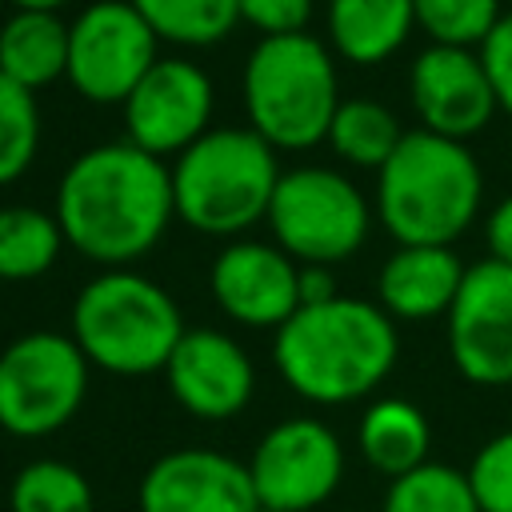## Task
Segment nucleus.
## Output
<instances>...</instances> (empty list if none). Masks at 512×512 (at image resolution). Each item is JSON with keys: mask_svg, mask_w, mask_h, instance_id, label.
Instances as JSON below:
<instances>
[{"mask_svg": "<svg viewBox=\"0 0 512 512\" xmlns=\"http://www.w3.org/2000/svg\"><path fill=\"white\" fill-rule=\"evenodd\" d=\"M408 100L420 116V128L464 144L484 132L488 120L500 112L488 68L476 48L428 44L408 68Z\"/></svg>", "mask_w": 512, "mask_h": 512, "instance_id": "13", "label": "nucleus"}, {"mask_svg": "<svg viewBox=\"0 0 512 512\" xmlns=\"http://www.w3.org/2000/svg\"><path fill=\"white\" fill-rule=\"evenodd\" d=\"M480 512H512V428L484 440L464 468Z\"/></svg>", "mask_w": 512, "mask_h": 512, "instance_id": "28", "label": "nucleus"}, {"mask_svg": "<svg viewBox=\"0 0 512 512\" xmlns=\"http://www.w3.org/2000/svg\"><path fill=\"white\" fill-rule=\"evenodd\" d=\"M336 296H340V288H336L332 268L300 264V308H304V304H328V300H336Z\"/></svg>", "mask_w": 512, "mask_h": 512, "instance_id": "32", "label": "nucleus"}, {"mask_svg": "<svg viewBox=\"0 0 512 512\" xmlns=\"http://www.w3.org/2000/svg\"><path fill=\"white\" fill-rule=\"evenodd\" d=\"M92 364L64 332L36 328L0 348V424L16 440L60 432L88 396Z\"/></svg>", "mask_w": 512, "mask_h": 512, "instance_id": "8", "label": "nucleus"}, {"mask_svg": "<svg viewBox=\"0 0 512 512\" xmlns=\"http://www.w3.org/2000/svg\"><path fill=\"white\" fill-rule=\"evenodd\" d=\"M484 204V172L464 140L404 132L376 172V216L396 244H456Z\"/></svg>", "mask_w": 512, "mask_h": 512, "instance_id": "3", "label": "nucleus"}, {"mask_svg": "<svg viewBox=\"0 0 512 512\" xmlns=\"http://www.w3.org/2000/svg\"><path fill=\"white\" fill-rule=\"evenodd\" d=\"M264 224L272 232V244H280L296 264L332 268L364 248L372 208L344 172L304 164L280 176Z\"/></svg>", "mask_w": 512, "mask_h": 512, "instance_id": "7", "label": "nucleus"}, {"mask_svg": "<svg viewBox=\"0 0 512 512\" xmlns=\"http://www.w3.org/2000/svg\"><path fill=\"white\" fill-rule=\"evenodd\" d=\"M480 60L488 68L500 112L512 120V12H504L500 24L492 28V36L480 44Z\"/></svg>", "mask_w": 512, "mask_h": 512, "instance_id": "30", "label": "nucleus"}, {"mask_svg": "<svg viewBox=\"0 0 512 512\" xmlns=\"http://www.w3.org/2000/svg\"><path fill=\"white\" fill-rule=\"evenodd\" d=\"M140 512H256L260 496L244 460L216 448H176L140 476Z\"/></svg>", "mask_w": 512, "mask_h": 512, "instance_id": "16", "label": "nucleus"}, {"mask_svg": "<svg viewBox=\"0 0 512 512\" xmlns=\"http://www.w3.org/2000/svg\"><path fill=\"white\" fill-rule=\"evenodd\" d=\"M328 48L360 68L392 60L412 28H416V0H328L324 12Z\"/></svg>", "mask_w": 512, "mask_h": 512, "instance_id": "18", "label": "nucleus"}, {"mask_svg": "<svg viewBox=\"0 0 512 512\" xmlns=\"http://www.w3.org/2000/svg\"><path fill=\"white\" fill-rule=\"evenodd\" d=\"M380 512H480V504L460 468L428 460L424 468L388 484Z\"/></svg>", "mask_w": 512, "mask_h": 512, "instance_id": "25", "label": "nucleus"}, {"mask_svg": "<svg viewBox=\"0 0 512 512\" xmlns=\"http://www.w3.org/2000/svg\"><path fill=\"white\" fill-rule=\"evenodd\" d=\"M400 140H404V128H400L396 112L380 100H368V96L340 100V108L332 116V128H328V148L344 164L372 168V172H380L392 160Z\"/></svg>", "mask_w": 512, "mask_h": 512, "instance_id": "22", "label": "nucleus"}, {"mask_svg": "<svg viewBox=\"0 0 512 512\" xmlns=\"http://www.w3.org/2000/svg\"><path fill=\"white\" fill-rule=\"evenodd\" d=\"M172 400L196 420H232L256 392L252 356L220 328H184L164 364Z\"/></svg>", "mask_w": 512, "mask_h": 512, "instance_id": "15", "label": "nucleus"}, {"mask_svg": "<svg viewBox=\"0 0 512 512\" xmlns=\"http://www.w3.org/2000/svg\"><path fill=\"white\" fill-rule=\"evenodd\" d=\"M16 12H60L68 0H8Z\"/></svg>", "mask_w": 512, "mask_h": 512, "instance_id": "33", "label": "nucleus"}, {"mask_svg": "<svg viewBox=\"0 0 512 512\" xmlns=\"http://www.w3.org/2000/svg\"><path fill=\"white\" fill-rule=\"evenodd\" d=\"M256 512H284V508H264V504H260V508H256Z\"/></svg>", "mask_w": 512, "mask_h": 512, "instance_id": "34", "label": "nucleus"}, {"mask_svg": "<svg viewBox=\"0 0 512 512\" xmlns=\"http://www.w3.org/2000/svg\"><path fill=\"white\" fill-rule=\"evenodd\" d=\"M448 324L452 368L476 388L512 384V264L492 256L468 264Z\"/></svg>", "mask_w": 512, "mask_h": 512, "instance_id": "11", "label": "nucleus"}, {"mask_svg": "<svg viewBox=\"0 0 512 512\" xmlns=\"http://www.w3.org/2000/svg\"><path fill=\"white\" fill-rule=\"evenodd\" d=\"M356 444H360V456L368 460V468H376L388 480H400V476L428 464L432 424L412 400L384 396V400H372L364 408L360 428H356Z\"/></svg>", "mask_w": 512, "mask_h": 512, "instance_id": "19", "label": "nucleus"}, {"mask_svg": "<svg viewBox=\"0 0 512 512\" xmlns=\"http://www.w3.org/2000/svg\"><path fill=\"white\" fill-rule=\"evenodd\" d=\"M160 60V36L132 0H96L68 20V84L88 104H124Z\"/></svg>", "mask_w": 512, "mask_h": 512, "instance_id": "9", "label": "nucleus"}, {"mask_svg": "<svg viewBox=\"0 0 512 512\" xmlns=\"http://www.w3.org/2000/svg\"><path fill=\"white\" fill-rule=\"evenodd\" d=\"M464 272V260L448 244H396L376 276V304L392 320L412 324L448 316L460 296Z\"/></svg>", "mask_w": 512, "mask_h": 512, "instance_id": "17", "label": "nucleus"}, {"mask_svg": "<svg viewBox=\"0 0 512 512\" xmlns=\"http://www.w3.org/2000/svg\"><path fill=\"white\" fill-rule=\"evenodd\" d=\"M132 8L148 20L160 44L176 48H212L240 24L236 0H132Z\"/></svg>", "mask_w": 512, "mask_h": 512, "instance_id": "23", "label": "nucleus"}, {"mask_svg": "<svg viewBox=\"0 0 512 512\" xmlns=\"http://www.w3.org/2000/svg\"><path fill=\"white\" fill-rule=\"evenodd\" d=\"M64 228L56 212H40L28 204H8L0 208V280L24 284L40 280L64 248Z\"/></svg>", "mask_w": 512, "mask_h": 512, "instance_id": "21", "label": "nucleus"}, {"mask_svg": "<svg viewBox=\"0 0 512 512\" xmlns=\"http://www.w3.org/2000/svg\"><path fill=\"white\" fill-rule=\"evenodd\" d=\"M184 328L180 304L156 280L132 268H104L76 292L68 336L108 376H152L164 372Z\"/></svg>", "mask_w": 512, "mask_h": 512, "instance_id": "6", "label": "nucleus"}, {"mask_svg": "<svg viewBox=\"0 0 512 512\" xmlns=\"http://www.w3.org/2000/svg\"><path fill=\"white\" fill-rule=\"evenodd\" d=\"M52 212L68 248L84 260L128 268L148 256L176 220L172 168L132 140L96 144L64 168Z\"/></svg>", "mask_w": 512, "mask_h": 512, "instance_id": "1", "label": "nucleus"}, {"mask_svg": "<svg viewBox=\"0 0 512 512\" xmlns=\"http://www.w3.org/2000/svg\"><path fill=\"white\" fill-rule=\"evenodd\" d=\"M248 128L260 132L276 152H304L328 140L340 108V80L332 48L308 32L264 36L240 76Z\"/></svg>", "mask_w": 512, "mask_h": 512, "instance_id": "5", "label": "nucleus"}, {"mask_svg": "<svg viewBox=\"0 0 512 512\" xmlns=\"http://www.w3.org/2000/svg\"><path fill=\"white\" fill-rule=\"evenodd\" d=\"M0 72L28 92L68 76V24L60 12H16L0 20Z\"/></svg>", "mask_w": 512, "mask_h": 512, "instance_id": "20", "label": "nucleus"}, {"mask_svg": "<svg viewBox=\"0 0 512 512\" xmlns=\"http://www.w3.org/2000/svg\"><path fill=\"white\" fill-rule=\"evenodd\" d=\"M312 4H316V0H236V8H240V24L256 28L260 36H292V32H308Z\"/></svg>", "mask_w": 512, "mask_h": 512, "instance_id": "29", "label": "nucleus"}, {"mask_svg": "<svg viewBox=\"0 0 512 512\" xmlns=\"http://www.w3.org/2000/svg\"><path fill=\"white\" fill-rule=\"evenodd\" d=\"M40 148V108L36 92L20 88L0 72V188L20 180Z\"/></svg>", "mask_w": 512, "mask_h": 512, "instance_id": "27", "label": "nucleus"}, {"mask_svg": "<svg viewBox=\"0 0 512 512\" xmlns=\"http://www.w3.org/2000/svg\"><path fill=\"white\" fill-rule=\"evenodd\" d=\"M484 240H488V256H492V260L512 264V192L488 212Z\"/></svg>", "mask_w": 512, "mask_h": 512, "instance_id": "31", "label": "nucleus"}, {"mask_svg": "<svg viewBox=\"0 0 512 512\" xmlns=\"http://www.w3.org/2000/svg\"><path fill=\"white\" fill-rule=\"evenodd\" d=\"M504 8L500 0H416V28L444 48H476L492 36Z\"/></svg>", "mask_w": 512, "mask_h": 512, "instance_id": "26", "label": "nucleus"}, {"mask_svg": "<svg viewBox=\"0 0 512 512\" xmlns=\"http://www.w3.org/2000/svg\"><path fill=\"white\" fill-rule=\"evenodd\" d=\"M212 104L216 92L200 64L188 56H160L120 108L128 140L164 160L180 156L208 132Z\"/></svg>", "mask_w": 512, "mask_h": 512, "instance_id": "12", "label": "nucleus"}, {"mask_svg": "<svg viewBox=\"0 0 512 512\" xmlns=\"http://www.w3.org/2000/svg\"><path fill=\"white\" fill-rule=\"evenodd\" d=\"M0 432H4V424H0Z\"/></svg>", "mask_w": 512, "mask_h": 512, "instance_id": "35", "label": "nucleus"}, {"mask_svg": "<svg viewBox=\"0 0 512 512\" xmlns=\"http://www.w3.org/2000/svg\"><path fill=\"white\" fill-rule=\"evenodd\" d=\"M216 308L244 328H280L300 308V264L272 240H232L208 268Z\"/></svg>", "mask_w": 512, "mask_h": 512, "instance_id": "14", "label": "nucleus"}, {"mask_svg": "<svg viewBox=\"0 0 512 512\" xmlns=\"http://www.w3.org/2000/svg\"><path fill=\"white\" fill-rule=\"evenodd\" d=\"M276 148L252 128H208L172 164L176 220L204 236H244L268 220L280 184Z\"/></svg>", "mask_w": 512, "mask_h": 512, "instance_id": "4", "label": "nucleus"}, {"mask_svg": "<svg viewBox=\"0 0 512 512\" xmlns=\"http://www.w3.org/2000/svg\"><path fill=\"white\" fill-rule=\"evenodd\" d=\"M264 508L312 512L344 480V444L316 416H288L272 424L248 460Z\"/></svg>", "mask_w": 512, "mask_h": 512, "instance_id": "10", "label": "nucleus"}, {"mask_svg": "<svg viewBox=\"0 0 512 512\" xmlns=\"http://www.w3.org/2000/svg\"><path fill=\"white\" fill-rule=\"evenodd\" d=\"M396 320L356 296L296 308L272 336V364L280 380L324 408L372 396L396 368Z\"/></svg>", "mask_w": 512, "mask_h": 512, "instance_id": "2", "label": "nucleus"}, {"mask_svg": "<svg viewBox=\"0 0 512 512\" xmlns=\"http://www.w3.org/2000/svg\"><path fill=\"white\" fill-rule=\"evenodd\" d=\"M8 512H96V496L76 464L44 456L12 476Z\"/></svg>", "mask_w": 512, "mask_h": 512, "instance_id": "24", "label": "nucleus"}]
</instances>
